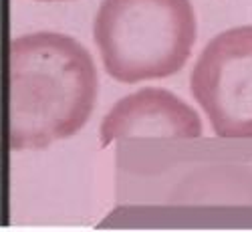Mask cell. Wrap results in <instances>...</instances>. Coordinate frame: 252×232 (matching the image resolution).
I'll use <instances>...</instances> for the list:
<instances>
[{
  "label": "cell",
  "mask_w": 252,
  "mask_h": 232,
  "mask_svg": "<svg viewBox=\"0 0 252 232\" xmlns=\"http://www.w3.org/2000/svg\"><path fill=\"white\" fill-rule=\"evenodd\" d=\"M202 135L198 113L172 91L145 87L119 99L101 121V145L131 137L196 139Z\"/></svg>",
  "instance_id": "obj_4"
},
{
  "label": "cell",
  "mask_w": 252,
  "mask_h": 232,
  "mask_svg": "<svg viewBox=\"0 0 252 232\" xmlns=\"http://www.w3.org/2000/svg\"><path fill=\"white\" fill-rule=\"evenodd\" d=\"M38 2H63V0H38Z\"/></svg>",
  "instance_id": "obj_5"
},
{
  "label": "cell",
  "mask_w": 252,
  "mask_h": 232,
  "mask_svg": "<svg viewBox=\"0 0 252 232\" xmlns=\"http://www.w3.org/2000/svg\"><path fill=\"white\" fill-rule=\"evenodd\" d=\"M196 31L190 0H103L93 23L105 71L125 85L182 71Z\"/></svg>",
  "instance_id": "obj_2"
},
{
  "label": "cell",
  "mask_w": 252,
  "mask_h": 232,
  "mask_svg": "<svg viewBox=\"0 0 252 232\" xmlns=\"http://www.w3.org/2000/svg\"><path fill=\"white\" fill-rule=\"evenodd\" d=\"M190 89L218 137L252 139V25L210 40L192 69Z\"/></svg>",
  "instance_id": "obj_3"
},
{
  "label": "cell",
  "mask_w": 252,
  "mask_h": 232,
  "mask_svg": "<svg viewBox=\"0 0 252 232\" xmlns=\"http://www.w3.org/2000/svg\"><path fill=\"white\" fill-rule=\"evenodd\" d=\"M99 91L91 53L69 34L10 40V150H45L85 128Z\"/></svg>",
  "instance_id": "obj_1"
}]
</instances>
